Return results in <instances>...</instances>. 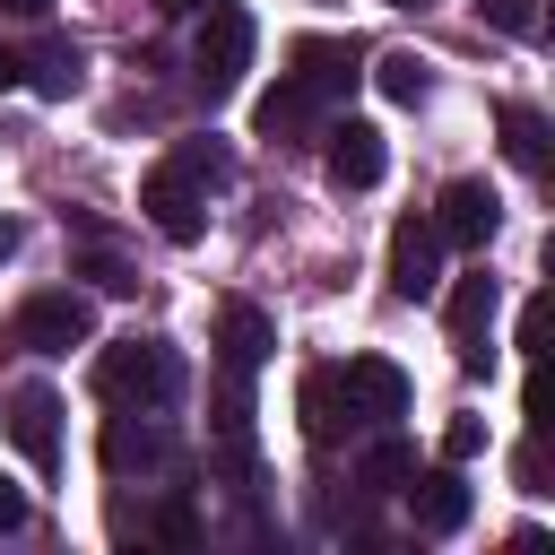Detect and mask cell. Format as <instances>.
Returning <instances> with one entry per match:
<instances>
[{"instance_id": "obj_1", "label": "cell", "mask_w": 555, "mask_h": 555, "mask_svg": "<svg viewBox=\"0 0 555 555\" xmlns=\"http://www.w3.org/2000/svg\"><path fill=\"white\" fill-rule=\"evenodd\" d=\"M95 390L113 408H173L182 399V347L173 338H113L95 356Z\"/></svg>"}, {"instance_id": "obj_2", "label": "cell", "mask_w": 555, "mask_h": 555, "mask_svg": "<svg viewBox=\"0 0 555 555\" xmlns=\"http://www.w3.org/2000/svg\"><path fill=\"white\" fill-rule=\"evenodd\" d=\"M251 43H260V17L243 0H199V35H191V69H199V95H234L243 69H251Z\"/></svg>"}, {"instance_id": "obj_3", "label": "cell", "mask_w": 555, "mask_h": 555, "mask_svg": "<svg viewBox=\"0 0 555 555\" xmlns=\"http://www.w3.org/2000/svg\"><path fill=\"white\" fill-rule=\"evenodd\" d=\"M87 338H95V304L78 286H43L9 312V347H26V356H69Z\"/></svg>"}, {"instance_id": "obj_4", "label": "cell", "mask_w": 555, "mask_h": 555, "mask_svg": "<svg viewBox=\"0 0 555 555\" xmlns=\"http://www.w3.org/2000/svg\"><path fill=\"white\" fill-rule=\"evenodd\" d=\"M95 460H104L113 477H156V468H173V425H165L156 408H121V416H104Z\"/></svg>"}, {"instance_id": "obj_5", "label": "cell", "mask_w": 555, "mask_h": 555, "mask_svg": "<svg viewBox=\"0 0 555 555\" xmlns=\"http://www.w3.org/2000/svg\"><path fill=\"white\" fill-rule=\"evenodd\" d=\"M494 312H503V286H494L486 269L451 278V295H442V330H451V347H460V364H468V373H486V364H494V347H486Z\"/></svg>"}, {"instance_id": "obj_6", "label": "cell", "mask_w": 555, "mask_h": 555, "mask_svg": "<svg viewBox=\"0 0 555 555\" xmlns=\"http://www.w3.org/2000/svg\"><path fill=\"white\" fill-rule=\"evenodd\" d=\"M399 494H408V520H416V538H460V529H468V512H477V494H468L460 460H442V468H416Z\"/></svg>"}, {"instance_id": "obj_7", "label": "cell", "mask_w": 555, "mask_h": 555, "mask_svg": "<svg viewBox=\"0 0 555 555\" xmlns=\"http://www.w3.org/2000/svg\"><path fill=\"white\" fill-rule=\"evenodd\" d=\"M494 225H503V199H494L477 173L442 182V199H434V234H442V251H486Z\"/></svg>"}, {"instance_id": "obj_8", "label": "cell", "mask_w": 555, "mask_h": 555, "mask_svg": "<svg viewBox=\"0 0 555 555\" xmlns=\"http://www.w3.org/2000/svg\"><path fill=\"white\" fill-rule=\"evenodd\" d=\"M338 390H347V416H356V425H399L408 399H416L390 356H347V364H338Z\"/></svg>"}, {"instance_id": "obj_9", "label": "cell", "mask_w": 555, "mask_h": 555, "mask_svg": "<svg viewBox=\"0 0 555 555\" xmlns=\"http://www.w3.org/2000/svg\"><path fill=\"white\" fill-rule=\"evenodd\" d=\"M139 217L165 234V243H199V225H208V191L191 182V173H173V165H156L147 182H139Z\"/></svg>"}, {"instance_id": "obj_10", "label": "cell", "mask_w": 555, "mask_h": 555, "mask_svg": "<svg viewBox=\"0 0 555 555\" xmlns=\"http://www.w3.org/2000/svg\"><path fill=\"white\" fill-rule=\"evenodd\" d=\"M286 61H295L286 78H295V87H312L321 104H338V95L364 78V69H356V61H364V43H356V35H295V52H286Z\"/></svg>"}, {"instance_id": "obj_11", "label": "cell", "mask_w": 555, "mask_h": 555, "mask_svg": "<svg viewBox=\"0 0 555 555\" xmlns=\"http://www.w3.org/2000/svg\"><path fill=\"white\" fill-rule=\"evenodd\" d=\"M434 286H442V234H434V217H399L390 225V295L425 304Z\"/></svg>"}, {"instance_id": "obj_12", "label": "cell", "mask_w": 555, "mask_h": 555, "mask_svg": "<svg viewBox=\"0 0 555 555\" xmlns=\"http://www.w3.org/2000/svg\"><path fill=\"white\" fill-rule=\"evenodd\" d=\"M9 442L26 451V468H35V477H52V468H61V399H52V382H26V390L9 399Z\"/></svg>"}, {"instance_id": "obj_13", "label": "cell", "mask_w": 555, "mask_h": 555, "mask_svg": "<svg viewBox=\"0 0 555 555\" xmlns=\"http://www.w3.org/2000/svg\"><path fill=\"white\" fill-rule=\"evenodd\" d=\"M321 165H330V182H338V191H373V182L390 173V147H382V130H373V121H338V130H330V147H321Z\"/></svg>"}, {"instance_id": "obj_14", "label": "cell", "mask_w": 555, "mask_h": 555, "mask_svg": "<svg viewBox=\"0 0 555 555\" xmlns=\"http://www.w3.org/2000/svg\"><path fill=\"white\" fill-rule=\"evenodd\" d=\"M217 356H225V373H260L278 356V321L260 304H225L217 312Z\"/></svg>"}, {"instance_id": "obj_15", "label": "cell", "mask_w": 555, "mask_h": 555, "mask_svg": "<svg viewBox=\"0 0 555 555\" xmlns=\"http://www.w3.org/2000/svg\"><path fill=\"white\" fill-rule=\"evenodd\" d=\"M208 425H217V451H225V468H251V373H217Z\"/></svg>"}, {"instance_id": "obj_16", "label": "cell", "mask_w": 555, "mask_h": 555, "mask_svg": "<svg viewBox=\"0 0 555 555\" xmlns=\"http://www.w3.org/2000/svg\"><path fill=\"white\" fill-rule=\"evenodd\" d=\"M295 408H304V434L330 451V442L347 434V390H338V364H312V373H304V390H295Z\"/></svg>"}, {"instance_id": "obj_17", "label": "cell", "mask_w": 555, "mask_h": 555, "mask_svg": "<svg viewBox=\"0 0 555 555\" xmlns=\"http://www.w3.org/2000/svg\"><path fill=\"white\" fill-rule=\"evenodd\" d=\"M312 113H321V95H312V87H295V78H278V87L251 104V130H260V139H304V130H312Z\"/></svg>"}, {"instance_id": "obj_18", "label": "cell", "mask_w": 555, "mask_h": 555, "mask_svg": "<svg viewBox=\"0 0 555 555\" xmlns=\"http://www.w3.org/2000/svg\"><path fill=\"white\" fill-rule=\"evenodd\" d=\"M416 477V442H399L390 425H373V442H364V460H356V486L364 494H399Z\"/></svg>"}, {"instance_id": "obj_19", "label": "cell", "mask_w": 555, "mask_h": 555, "mask_svg": "<svg viewBox=\"0 0 555 555\" xmlns=\"http://www.w3.org/2000/svg\"><path fill=\"white\" fill-rule=\"evenodd\" d=\"M78 78H87V52H78L69 35H52V43H35V61H26L17 87H35V95H69Z\"/></svg>"}, {"instance_id": "obj_20", "label": "cell", "mask_w": 555, "mask_h": 555, "mask_svg": "<svg viewBox=\"0 0 555 555\" xmlns=\"http://www.w3.org/2000/svg\"><path fill=\"white\" fill-rule=\"evenodd\" d=\"M503 156H512L520 173L546 165V121H538V104H503Z\"/></svg>"}, {"instance_id": "obj_21", "label": "cell", "mask_w": 555, "mask_h": 555, "mask_svg": "<svg viewBox=\"0 0 555 555\" xmlns=\"http://www.w3.org/2000/svg\"><path fill=\"white\" fill-rule=\"evenodd\" d=\"M165 165H173V173H191V182H199V191H217V182H225V173H234V165H225V147H217V139H173V156H165Z\"/></svg>"}, {"instance_id": "obj_22", "label": "cell", "mask_w": 555, "mask_h": 555, "mask_svg": "<svg viewBox=\"0 0 555 555\" xmlns=\"http://www.w3.org/2000/svg\"><path fill=\"white\" fill-rule=\"evenodd\" d=\"M373 87H382L390 104H416V95H425V61H416V52H382V61H373Z\"/></svg>"}, {"instance_id": "obj_23", "label": "cell", "mask_w": 555, "mask_h": 555, "mask_svg": "<svg viewBox=\"0 0 555 555\" xmlns=\"http://www.w3.org/2000/svg\"><path fill=\"white\" fill-rule=\"evenodd\" d=\"M494 35H538V0H468Z\"/></svg>"}, {"instance_id": "obj_24", "label": "cell", "mask_w": 555, "mask_h": 555, "mask_svg": "<svg viewBox=\"0 0 555 555\" xmlns=\"http://www.w3.org/2000/svg\"><path fill=\"white\" fill-rule=\"evenodd\" d=\"M486 451V416H451L442 425V460H477Z\"/></svg>"}, {"instance_id": "obj_25", "label": "cell", "mask_w": 555, "mask_h": 555, "mask_svg": "<svg viewBox=\"0 0 555 555\" xmlns=\"http://www.w3.org/2000/svg\"><path fill=\"white\" fill-rule=\"evenodd\" d=\"M87 278H95L104 295H130V286H139V278H130V269H121L113 251H87Z\"/></svg>"}, {"instance_id": "obj_26", "label": "cell", "mask_w": 555, "mask_h": 555, "mask_svg": "<svg viewBox=\"0 0 555 555\" xmlns=\"http://www.w3.org/2000/svg\"><path fill=\"white\" fill-rule=\"evenodd\" d=\"M156 538H199V512H191V503H182V494H173V503H165V512H156Z\"/></svg>"}, {"instance_id": "obj_27", "label": "cell", "mask_w": 555, "mask_h": 555, "mask_svg": "<svg viewBox=\"0 0 555 555\" xmlns=\"http://www.w3.org/2000/svg\"><path fill=\"white\" fill-rule=\"evenodd\" d=\"M17 529H26V486L0 477V538H17Z\"/></svg>"}, {"instance_id": "obj_28", "label": "cell", "mask_w": 555, "mask_h": 555, "mask_svg": "<svg viewBox=\"0 0 555 555\" xmlns=\"http://www.w3.org/2000/svg\"><path fill=\"white\" fill-rule=\"evenodd\" d=\"M17 78H26V52H9V43H0V95H9Z\"/></svg>"}, {"instance_id": "obj_29", "label": "cell", "mask_w": 555, "mask_h": 555, "mask_svg": "<svg viewBox=\"0 0 555 555\" xmlns=\"http://www.w3.org/2000/svg\"><path fill=\"white\" fill-rule=\"evenodd\" d=\"M0 9H9V17H43L52 0H0Z\"/></svg>"}, {"instance_id": "obj_30", "label": "cell", "mask_w": 555, "mask_h": 555, "mask_svg": "<svg viewBox=\"0 0 555 555\" xmlns=\"http://www.w3.org/2000/svg\"><path fill=\"white\" fill-rule=\"evenodd\" d=\"M156 9H199V0H156Z\"/></svg>"}, {"instance_id": "obj_31", "label": "cell", "mask_w": 555, "mask_h": 555, "mask_svg": "<svg viewBox=\"0 0 555 555\" xmlns=\"http://www.w3.org/2000/svg\"><path fill=\"white\" fill-rule=\"evenodd\" d=\"M390 9H425V0H390Z\"/></svg>"}, {"instance_id": "obj_32", "label": "cell", "mask_w": 555, "mask_h": 555, "mask_svg": "<svg viewBox=\"0 0 555 555\" xmlns=\"http://www.w3.org/2000/svg\"><path fill=\"white\" fill-rule=\"evenodd\" d=\"M0 251H9V225H0Z\"/></svg>"}]
</instances>
